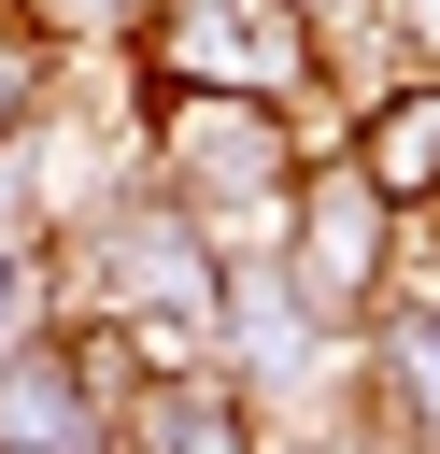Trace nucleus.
<instances>
[{
    "instance_id": "obj_10",
    "label": "nucleus",
    "mask_w": 440,
    "mask_h": 454,
    "mask_svg": "<svg viewBox=\"0 0 440 454\" xmlns=\"http://www.w3.org/2000/svg\"><path fill=\"white\" fill-rule=\"evenodd\" d=\"M369 43L383 71H440V0H369Z\"/></svg>"
},
{
    "instance_id": "obj_8",
    "label": "nucleus",
    "mask_w": 440,
    "mask_h": 454,
    "mask_svg": "<svg viewBox=\"0 0 440 454\" xmlns=\"http://www.w3.org/2000/svg\"><path fill=\"white\" fill-rule=\"evenodd\" d=\"M57 85H71V43H57L43 14H0V142H28V128L57 114Z\"/></svg>"
},
{
    "instance_id": "obj_5",
    "label": "nucleus",
    "mask_w": 440,
    "mask_h": 454,
    "mask_svg": "<svg viewBox=\"0 0 440 454\" xmlns=\"http://www.w3.org/2000/svg\"><path fill=\"white\" fill-rule=\"evenodd\" d=\"M0 454H114V397L85 383L71 326H43V340L0 355Z\"/></svg>"
},
{
    "instance_id": "obj_3",
    "label": "nucleus",
    "mask_w": 440,
    "mask_h": 454,
    "mask_svg": "<svg viewBox=\"0 0 440 454\" xmlns=\"http://www.w3.org/2000/svg\"><path fill=\"white\" fill-rule=\"evenodd\" d=\"M397 227H412V213H383V199L355 184V156H298L270 255H284V284H298V312H312L326 340H341V326H383V270H397Z\"/></svg>"
},
{
    "instance_id": "obj_6",
    "label": "nucleus",
    "mask_w": 440,
    "mask_h": 454,
    "mask_svg": "<svg viewBox=\"0 0 440 454\" xmlns=\"http://www.w3.org/2000/svg\"><path fill=\"white\" fill-rule=\"evenodd\" d=\"M114 454H270V426H255V383L241 369H156L128 397Z\"/></svg>"
},
{
    "instance_id": "obj_7",
    "label": "nucleus",
    "mask_w": 440,
    "mask_h": 454,
    "mask_svg": "<svg viewBox=\"0 0 440 454\" xmlns=\"http://www.w3.org/2000/svg\"><path fill=\"white\" fill-rule=\"evenodd\" d=\"M369 426L397 454H440V312H383L369 326Z\"/></svg>"
},
{
    "instance_id": "obj_4",
    "label": "nucleus",
    "mask_w": 440,
    "mask_h": 454,
    "mask_svg": "<svg viewBox=\"0 0 440 454\" xmlns=\"http://www.w3.org/2000/svg\"><path fill=\"white\" fill-rule=\"evenodd\" d=\"M341 156L383 213H440V71H383L355 114H341Z\"/></svg>"
},
{
    "instance_id": "obj_1",
    "label": "nucleus",
    "mask_w": 440,
    "mask_h": 454,
    "mask_svg": "<svg viewBox=\"0 0 440 454\" xmlns=\"http://www.w3.org/2000/svg\"><path fill=\"white\" fill-rule=\"evenodd\" d=\"M298 99H227V85H156L142 99V184L185 199L213 241H270L298 184Z\"/></svg>"
},
{
    "instance_id": "obj_2",
    "label": "nucleus",
    "mask_w": 440,
    "mask_h": 454,
    "mask_svg": "<svg viewBox=\"0 0 440 454\" xmlns=\"http://www.w3.org/2000/svg\"><path fill=\"white\" fill-rule=\"evenodd\" d=\"M142 85H227V99H312L326 85V28L312 0H156L128 28Z\"/></svg>"
},
{
    "instance_id": "obj_9",
    "label": "nucleus",
    "mask_w": 440,
    "mask_h": 454,
    "mask_svg": "<svg viewBox=\"0 0 440 454\" xmlns=\"http://www.w3.org/2000/svg\"><path fill=\"white\" fill-rule=\"evenodd\" d=\"M57 326V241H0V355Z\"/></svg>"
}]
</instances>
